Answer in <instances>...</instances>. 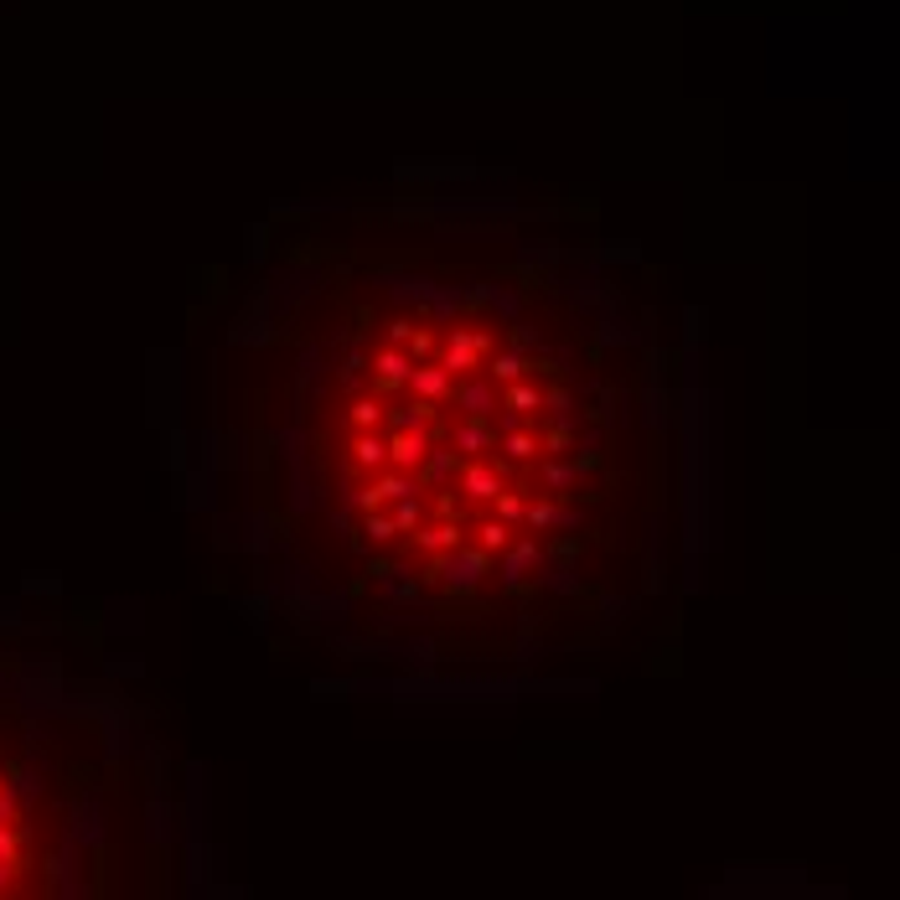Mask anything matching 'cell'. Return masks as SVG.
Instances as JSON below:
<instances>
[{
  "mask_svg": "<svg viewBox=\"0 0 900 900\" xmlns=\"http://www.w3.org/2000/svg\"><path fill=\"white\" fill-rule=\"evenodd\" d=\"M233 528L326 637L502 668L590 642L647 569V368L533 244L316 238L218 368Z\"/></svg>",
  "mask_w": 900,
  "mask_h": 900,
  "instance_id": "obj_1",
  "label": "cell"
},
{
  "mask_svg": "<svg viewBox=\"0 0 900 900\" xmlns=\"http://www.w3.org/2000/svg\"><path fill=\"white\" fill-rule=\"evenodd\" d=\"M42 797L37 761L0 730V900H63V823L47 818Z\"/></svg>",
  "mask_w": 900,
  "mask_h": 900,
  "instance_id": "obj_2",
  "label": "cell"
}]
</instances>
